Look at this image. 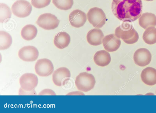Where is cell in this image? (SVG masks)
Here are the masks:
<instances>
[{"mask_svg":"<svg viewBox=\"0 0 156 113\" xmlns=\"http://www.w3.org/2000/svg\"><path fill=\"white\" fill-rule=\"evenodd\" d=\"M19 95H36V92L35 90H34L28 92L25 91L21 87L20 88L19 90Z\"/></svg>","mask_w":156,"mask_h":113,"instance_id":"26","label":"cell"},{"mask_svg":"<svg viewBox=\"0 0 156 113\" xmlns=\"http://www.w3.org/2000/svg\"><path fill=\"white\" fill-rule=\"evenodd\" d=\"M140 26L144 29L156 26V16L153 13H145L142 14L139 19Z\"/></svg>","mask_w":156,"mask_h":113,"instance_id":"16","label":"cell"},{"mask_svg":"<svg viewBox=\"0 0 156 113\" xmlns=\"http://www.w3.org/2000/svg\"><path fill=\"white\" fill-rule=\"evenodd\" d=\"M12 12L14 15L20 18L29 16L32 10L31 4L25 0H18L12 5Z\"/></svg>","mask_w":156,"mask_h":113,"instance_id":"6","label":"cell"},{"mask_svg":"<svg viewBox=\"0 0 156 113\" xmlns=\"http://www.w3.org/2000/svg\"><path fill=\"white\" fill-rule=\"evenodd\" d=\"M133 60L137 65L145 66L148 65L151 60V54L146 48H141L137 49L133 55Z\"/></svg>","mask_w":156,"mask_h":113,"instance_id":"10","label":"cell"},{"mask_svg":"<svg viewBox=\"0 0 156 113\" xmlns=\"http://www.w3.org/2000/svg\"><path fill=\"white\" fill-rule=\"evenodd\" d=\"M70 41L69 35L65 32H59L55 36L54 43L58 48L62 49L66 47Z\"/></svg>","mask_w":156,"mask_h":113,"instance_id":"17","label":"cell"},{"mask_svg":"<svg viewBox=\"0 0 156 113\" xmlns=\"http://www.w3.org/2000/svg\"><path fill=\"white\" fill-rule=\"evenodd\" d=\"M59 22V20L55 15L50 13H45L39 16L36 23L41 27L50 30L57 28Z\"/></svg>","mask_w":156,"mask_h":113,"instance_id":"5","label":"cell"},{"mask_svg":"<svg viewBox=\"0 0 156 113\" xmlns=\"http://www.w3.org/2000/svg\"><path fill=\"white\" fill-rule=\"evenodd\" d=\"M12 39L11 35L4 31H0V50H4L11 46Z\"/></svg>","mask_w":156,"mask_h":113,"instance_id":"21","label":"cell"},{"mask_svg":"<svg viewBox=\"0 0 156 113\" xmlns=\"http://www.w3.org/2000/svg\"><path fill=\"white\" fill-rule=\"evenodd\" d=\"M143 39L147 44L152 45L156 43V28L154 27L147 28L144 32Z\"/></svg>","mask_w":156,"mask_h":113,"instance_id":"20","label":"cell"},{"mask_svg":"<svg viewBox=\"0 0 156 113\" xmlns=\"http://www.w3.org/2000/svg\"><path fill=\"white\" fill-rule=\"evenodd\" d=\"M11 12L9 7L6 4L0 3V22L3 23L11 17Z\"/></svg>","mask_w":156,"mask_h":113,"instance_id":"22","label":"cell"},{"mask_svg":"<svg viewBox=\"0 0 156 113\" xmlns=\"http://www.w3.org/2000/svg\"><path fill=\"white\" fill-rule=\"evenodd\" d=\"M54 5L58 9L67 10L70 9L73 4V0H52Z\"/></svg>","mask_w":156,"mask_h":113,"instance_id":"23","label":"cell"},{"mask_svg":"<svg viewBox=\"0 0 156 113\" xmlns=\"http://www.w3.org/2000/svg\"><path fill=\"white\" fill-rule=\"evenodd\" d=\"M131 22L123 21L122 24L115 30V35L127 44L136 42L139 38L138 33L134 28Z\"/></svg>","mask_w":156,"mask_h":113,"instance_id":"2","label":"cell"},{"mask_svg":"<svg viewBox=\"0 0 156 113\" xmlns=\"http://www.w3.org/2000/svg\"><path fill=\"white\" fill-rule=\"evenodd\" d=\"M87 18L86 13L79 9L73 10L69 16V21L70 24L76 28L83 26L86 22Z\"/></svg>","mask_w":156,"mask_h":113,"instance_id":"12","label":"cell"},{"mask_svg":"<svg viewBox=\"0 0 156 113\" xmlns=\"http://www.w3.org/2000/svg\"><path fill=\"white\" fill-rule=\"evenodd\" d=\"M71 76L69 70L66 67H61L55 70L52 75V80L56 86H61L65 85Z\"/></svg>","mask_w":156,"mask_h":113,"instance_id":"9","label":"cell"},{"mask_svg":"<svg viewBox=\"0 0 156 113\" xmlns=\"http://www.w3.org/2000/svg\"><path fill=\"white\" fill-rule=\"evenodd\" d=\"M142 6L141 0H113L111 8L119 20L131 22L140 16Z\"/></svg>","mask_w":156,"mask_h":113,"instance_id":"1","label":"cell"},{"mask_svg":"<svg viewBox=\"0 0 156 113\" xmlns=\"http://www.w3.org/2000/svg\"><path fill=\"white\" fill-rule=\"evenodd\" d=\"M144 0L147 1H152L154 0Z\"/></svg>","mask_w":156,"mask_h":113,"instance_id":"27","label":"cell"},{"mask_svg":"<svg viewBox=\"0 0 156 113\" xmlns=\"http://www.w3.org/2000/svg\"><path fill=\"white\" fill-rule=\"evenodd\" d=\"M102 43L105 49L109 52L116 51L119 47L121 42L119 38L114 34H110L104 37Z\"/></svg>","mask_w":156,"mask_h":113,"instance_id":"13","label":"cell"},{"mask_svg":"<svg viewBox=\"0 0 156 113\" xmlns=\"http://www.w3.org/2000/svg\"><path fill=\"white\" fill-rule=\"evenodd\" d=\"M94 60L97 65L104 67L110 63L111 57L108 52L105 50H101L95 53L94 56Z\"/></svg>","mask_w":156,"mask_h":113,"instance_id":"18","label":"cell"},{"mask_svg":"<svg viewBox=\"0 0 156 113\" xmlns=\"http://www.w3.org/2000/svg\"><path fill=\"white\" fill-rule=\"evenodd\" d=\"M37 30L36 27L32 24H27L22 29L21 34L22 38L27 41L31 40L36 36Z\"/></svg>","mask_w":156,"mask_h":113,"instance_id":"19","label":"cell"},{"mask_svg":"<svg viewBox=\"0 0 156 113\" xmlns=\"http://www.w3.org/2000/svg\"><path fill=\"white\" fill-rule=\"evenodd\" d=\"M39 95H56L55 93L52 90L50 89H45L41 91L38 94Z\"/></svg>","mask_w":156,"mask_h":113,"instance_id":"25","label":"cell"},{"mask_svg":"<svg viewBox=\"0 0 156 113\" xmlns=\"http://www.w3.org/2000/svg\"><path fill=\"white\" fill-rule=\"evenodd\" d=\"M94 76L86 72L80 73L76 77L75 84L77 89L80 91L87 92L94 87L95 83Z\"/></svg>","mask_w":156,"mask_h":113,"instance_id":"3","label":"cell"},{"mask_svg":"<svg viewBox=\"0 0 156 113\" xmlns=\"http://www.w3.org/2000/svg\"><path fill=\"white\" fill-rule=\"evenodd\" d=\"M104 35L102 31L99 28H94L90 30L87 35V42L90 45L97 46L102 43Z\"/></svg>","mask_w":156,"mask_h":113,"instance_id":"14","label":"cell"},{"mask_svg":"<svg viewBox=\"0 0 156 113\" xmlns=\"http://www.w3.org/2000/svg\"><path fill=\"white\" fill-rule=\"evenodd\" d=\"M87 17L89 23L96 28L102 27L105 24L106 19L102 9L97 7L90 9L87 13Z\"/></svg>","mask_w":156,"mask_h":113,"instance_id":"4","label":"cell"},{"mask_svg":"<svg viewBox=\"0 0 156 113\" xmlns=\"http://www.w3.org/2000/svg\"><path fill=\"white\" fill-rule=\"evenodd\" d=\"M18 56L22 60L27 62L36 60L39 56L37 48L34 46H28L21 48L18 52Z\"/></svg>","mask_w":156,"mask_h":113,"instance_id":"11","label":"cell"},{"mask_svg":"<svg viewBox=\"0 0 156 113\" xmlns=\"http://www.w3.org/2000/svg\"><path fill=\"white\" fill-rule=\"evenodd\" d=\"M142 81L149 86L156 84V69L151 67H148L143 70L141 74Z\"/></svg>","mask_w":156,"mask_h":113,"instance_id":"15","label":"cell"},{"mask_svg":"<svg viewBox=\"0 0 156 113\" xmlns=\"http://www.w3.org/2000/svg\"><path fill=\"white\" fill-rule=\"evenodd\" d=\"M21 88L28 92L34 90L38 83V78L35 74L32 73H26L23 75L19 79Z\"/></svg>","mask_w":156,"mask_h":113,"instance_id":"8","label":"cell"},{"mask_svg":"<svg viewBox=\"0 0 156 113\" xmlns=\"http://www.w3.org/2000/svg\"><path fill=\"white\" fill-rule=\"evenodd\" d=\"M51 0H31V3L34 7L41 9L48 5Z\"/></svg>","mask_w":156,"mask_h":113,"instance_id":"24","label":"cell"},{"mask_svg":"<svg viewBox=\"0 0 156 113\" xmlns=\"http://www.w3.org/2000/svg\"><path fill=\"white\" fill-rule=\"evenodd\" d=\"M35 70L36 74L41 77H46L53 73L54 67L51 61L46 58L38 60L35 65Z\"/></svg>","mask_w":156,"mask_h":113,"instance_id":"7","label":"cell"}]
</instances>
